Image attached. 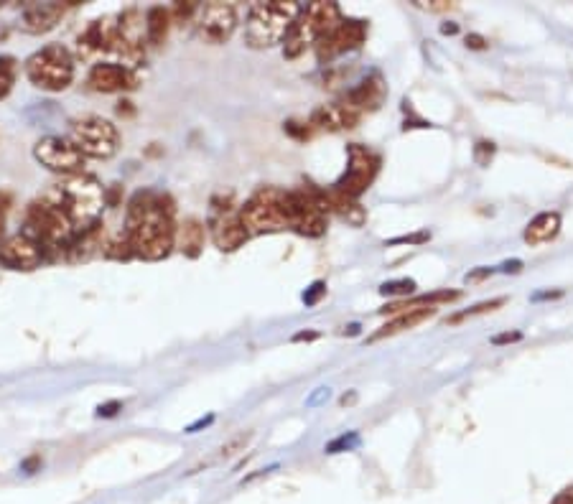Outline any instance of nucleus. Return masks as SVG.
<instances>
[{"instance_id": "nucleus-32", "label": "nucleus", "mask_w": 573, "mask_h": 504, "mask_svg": "<svg viewBox=\"0 0 573 504\" xmlns=\"http://www.w3.org/2000/svg\"><path fill=\"white\" fill-rule=\"evenodd\" d=\"M326 293V283H314V286H311V291L309 293H304V303L306 306H314V303H319V298L324 296Z\"/></svg>"}, {"instance_id": "nucleus-30", "label": "nucleus", "mask_w": 573, "mask_h": 504, "mask_svg": "<svg viewBox=\"0 0 573 504\" xmlns=\"http://www.w3.org/2000/svg\"><path fill=\"white\" fill-rule=\"evenodd\" d=\"M492 156H495V146H492V143H487V140H479L477 148H474V158H477L479 166H489Z\"/></svg>"}, {"instance_id": "nucleus-11", "label": "nucleus", "mask_w": 573, "mask_h": 504, "mask_svg": "<svg viewBox=\"0 0 573 504\" xmlns=\"http://www.w3.org/2000/svg\"><path fill=\"white\" fill-rule=\"evenodd\" d=\"M197 36L209 46H220L232 39L237 28V11L232 3H204L194 16Z\"/></svg>"}, {"instance_id": "nucleus-33", "label": "nucleus", "mask_w": 573, "mask_h": 504, "mask_svg": "<svg viewBox=\"0 0 573 504\" xmlns=\"http://www.w3.org/2000/svg\"><path fill=\"white\" fill-rule=\"evenodd\" d=\"M520 339H523L520 331H507V334L492 336V344H512V342H520Z\"/></svg>"}, {"instance_id": "nucleus-36", "label": "nucleus", "mask_w": 573, "mask_h": 504, "mask_svg": "<svg viewBox=\"0 0 573 504\" xmlns=\"http://www.w3.org/2000/svg\"><path fill=\"white\" fill-rule=\"evenodd\" d=\"M314 339H319V331H301L293 336V342H314Z\"/></svg>"}, {"instance_id": "nucleus-34", "label": "nucleus", "mask_w": 573, "mask_h": 504, "mask_svg": "<svg viewBox=\"0 0 573 504\" xmlns=\"http://www.w3.org/2000/svg\"><path fill=\"white\" fill-rule=\"evenodd\" d=\"M467 46H469V49L482 51V49H487V39H484V36H479V34H469L467 36Z\"/></svg>"}, {"instance_id": "nucleus-8", "label": "nucleus", "mask_w": 573, "mask_h": 504, "mask_svg": "<svg viewBox=\"0 0 573 504\" xmlns=\"http://www.w3.org/2000/svg\"><path fill=\"white\" fill-rule=\"evenodd\" d=\"M77 151L85 158H97V161H107L113 158L120 148V133L110 120L97 118H82L72 125V138Z\"/></svg>"}, {"instance_id": "nucleus-17", "label": "nucleus", "mask_w": 573, "mask_h": 504, "mask_svg": "<svg viewBox=\"0 0 573 504\" xmlns=\"http://www.w3.org/2000/svg\"><path fill=\"white\" fill-rule=\"evenodd\" d=\"M115 31H118V23H115L113 18H100V21L90 23V26L77 36L79 56L113 54Z\"/></svg>"}, {"instance_id": "nucleus-35", "label": "nucleus", "mask_w": 573, "mask_h": 504, "mask_svg": "<svg viewBox=\"0 0 573 504\" xmlns=\"http://www.w3.org/2000/svg\"><path fill=\"white\" fill-rule=\"evenodd\" d=\"M428 232H421V235H413V237H398V240H393L390 245H400V242H426L428 240Z\"/></svg>"}, {"instance_id": "nucleus-24", "label": "nucleus", "mask_w": 573, "mask_h": 504, "mask_svg": "<svg viewBox=\"0 0 573 504\" xmlns=\"http://www.w3.org/2000/svg\"><path fill=\"white\" fill-rule=\"evenodd\" d=\"M169 28H171V13L169 8H148L146 13V41L151 46H161L163 41H166V36H169Z\"/></svg>"}, {"instance_id": "nucleus-40", "label": "nucleus", "mask_w": 573, "mask_h": 504, "mask_svg": "<svg viewBox=\"0 0 573 504\" xmlns=\"http://www.w3.org/2000/svg\"><path fill=\"white\" fill-rule=\"evenodd\" d=\"M456 31H459L456 23H444V26H441V34H456Z\"/></svg>"}, {"instance_id": "nucleus-1", "label": "nucleus", "mask_w": 573, "mask_h": 504, "mask_svg": "<svg viewBox=\"0 0 573 504\" xmlns=\"http://www.w3.org/2000/svg\"><path fill=\"white\" fill-rule=\"evenodd\" d=\"M125 240L135 258L163 260L176 245L174 209L166 207L163 196L141 191L133 196L125 222Z\"/></svg>"}, {"instance_id": "nucleus-39", "label": "nucleus", "mask_w": 573, "mask_h": 504, "mask_svg": "<svg viewBox=\"0 0 573 504\" xmlns=\"http://www.w3.org/2000/svg\"><path fill=\"white\" fill-rule=\"evenodd\" d=\"M487 275H492V270H489V268H484V270H479V273H472V275H467V283H472V280H482V278H487Z\"/></svg>"}, {"instance_id": "nucleus-29", "label": "nucleus", "mask_w": 573, "mask_h": 504, "mask_svg": "<svg viewBox=\"0 0 573 504\" xmlns=\"http://www.w3.org/2000/svg\"><path fill=\"white\" fill-rule=\"evenodd\" d=\"M360 443V436L357 433H349V436H339L337 441H332L329 446H326V454H339V451H347V448H352V446H357Z\"/></svg>"}, {"instance_id": "nucleus-37", "label": "nucleus", "mask_w": 573, "mask_h": 504, "mask_svg": "<svg viewBox=\"0 0 573 504\" xmlns=\"http://www.w3.org/2000/svg\"><path fill=\"white\" fill-rule=\"evenodd\" d=\"M553 504H573V489H566L563 494H558L556 497V502Z\"/></svg>"}, {"instance_id": "nucleus-26", "label": "nucleus", "mask_w": 573, "mask_h": 504, "mask_svg": "<svg viewBox=\"0 0 573 504\" xmlns=\"http://www.w3.org/2000/svg\"><path fill=\"white\" fill-rule=\"evenodd\" d=\"M505 306V298H492V301H484V303H477L474 308H469V311H461V314L451 316V319H446V324H461V321L467 319H474V316H482V314H489V311H495V308Z\"/></svg>"}, {"instance_id": "nucleus-10", "label": "nucleus", "mask_w": 573, "mask_h": 504, "mask_svg": "<svg viewBox=\"0 0 573 504\" xmlns=\"http://www.w3.org/2000/svg\"><path fill=\"white\" fill-rule=\"evenodd\" d=\"M34 158L44 168L54 171L59 176H79L85 174L87 158L77 151L69 138H59V135H46L34 146Z\"/></svg>"}, {"instance_id": "nucleus-2", "label": "nucleus", "mask_w": 573, "mask_h": 504, "mask_svg": "<svg viewBox=\"0 0 573 504\" xmlns=\"http://www.w3.org/2000/svg\"><path fill=\"white\" fill-rule=\"evenodd\" d=\"M44 196L67 214L74 232L92 230L102 209H105V189L100 186V181L87 174L69 176L62 184L46 191Z\"/></svg>"}, {"instance_id": "nucleus-14", "label": "nucleus", "mask_w": 573, "mask_h": 504, "mask_svg": "<svg viewBox=\"0 0 573 504\" xmlns=\"http://www.w3.org/2000/svg\"><path fill=\"white\" fill-rule=\"evenodd\" d=\"M44 247L36 245L31 237L13 235L6 242H0V265L11 270H36L44 263Z\"/></svg>"}, {"instance_id": "nucleus-31", "label": "nucleus", "mask_w": 573, "mask_h": 504, "mask_svg": "<svg viewBox=\"0 0 573 504\" xmlns=\"http://www.w3.org/2000/svg\"><path fill=\"white\" fill-rule=\"evenodd\" d=\"M418 6L431 13H446L454 8V3H449V0H418Z\"/></svg>"}, {"instance_id": "nucleus-22", "label": "nucleus", "mask_w": 573, "mask_h": 504, "mask_svg": "<svg viewBox=\"0 0 573 504\" xmlns=\"http://www.w3.org/2000/svg\"><path fill=\"white\" fill-rule=\"evenodd\" d=\"M433 311H436V308H421V311H408V314L395 316V319L388 321V324L382 326L380 331H375V334H372L367 342L375 344V342H382V339H388V336H395V334H403V331L416 329V326H421L423 321L431 319Z\"/></svg>"}, {"instance_id": "nucleus-41", "label": "nucleus", "mask_w": 573, "mask_h": 504, "mask_svg": "<svg viewBox=\"0 0 573 504\" xmlns=\"http://www.w3.org/2000/svg\"><path fill=\"white\" fill-rule=\"evenodd\" d=\"M354 400H357V395H354V392H352V395H349V398H347V395H344V398H342V405H352Z\"/></svg>"}, {"instance_id": "nucleus-18", "label": "nucleus", "mask_w": 573, "mask_h": 504, "mask_svg": "<svg viewBox=\"0 0 573 504\" xmlns=\"http://www.w3.org/2000/svg\"><path fill=\"white\" fill-rule=\"evenodd\" d=\"M67 13V3H31L21 13V28L26 34H46L57 28Z\"/></svg>"}, {"instance_id": "nucleus-9", "label": "nucleus", "mask_w": 573, "mask_h": 504, "mask_svg": "<svg viewBox=\"0 0 573 504\" xmlns=\"http://www.w3.org/2000/svg\"><path fill=\"white\" fill-rule=\"evenodd\" d=\"M283 214L288 230L304 237H321L326 232V212L314 189L283 191Z\"/></svg>"}, {"instance_id": "nucleus-15", "label": "nucleus", "mask_w": 573, "mask_h": 504, "mask_svg": "<svg viewBox=\"0 0 573 504\" xmlns=\"http://www.w3.org/2000/svg\"><path fill=\"white\" fill-rule=\"evenodd\" d=\"M87 84H90V90L102 92V95H113V92L133 90L135 84H138V77L125 64L100 62L92 64L90 74H87Z\"/></svg>"}, {"instance_id": "nucleus-7", "label": "nucleus", "mask_w": 573, "mask_h": 504, "mask_svg": "<svg viewBox=\"0 0 573 504\" xmlns=\"http://www.w3.org/2000/svg\"><path fill=\"white\" fill-rule=\"evenodd\" d=\"M240 222L250 237L288 230L286 214H283V191L260 189L240 209Z\"/></svg>"}, {"instance_id": "nucleus-38", "label": "nucleus", "mask_w": 573, "mask_h": 504, "mask_svg": "<svg viewBox=\"0 0 573 504\" xmlns=\"http://www.w3.org/2000/svg\"><path fill=\"white\" fill-rule=\"evenodd\" d=\"M520 268H523V263H520V260H512V263H505L502 265V270H505V273H520Z\"/></svg>"}, {"instance_id": "nucleus-4", "label": "nucleus", "mask_w": 573, "mask_h": 504, "mask_svg": "<svg viewBox=\"0 0 573 504\" xmlns=\"http://www.w3.org/2000/svg\"><path fill=\"white\" fill-rule=\"evenodd\" d=\"M23 235L31 237L36 245H41L44 250H62V247L72 245V237L77 235L72 227V222L67 219V214L57 207L54 202H49L46 196L36 199L26 209V217H23Z\"/></svg>"}, {"instance_id": "nucleus-3", "label": "nucleus", "mask_w": 573, "mask_h": 504, "mask_svg": "<svg viewBox=\"0 0 573 504\" xmlns=\"http://www.w3.org/2000/svg\"><path fill=\"white\" fill-rule=\"evenodd\" d=\"M298 13H301V6L291 0L255 3L250 8L248 23H245V39H248L250 49H270V46L281 44Z\"/></svg>"}, {"instance_id": "nucleus-12", "label": "nucleus", "mask_w": 573, "mask_h": 504, "mask_svg": "<svg viewBox=\"0 0 573 504\" xmlns=\"http://www.w3.org/2000/svg\"><path fill=\"white\" fill-rule=\"evenodd\" d=\"M377 166H380V161L375 158V153H370L365 146H360V143H354V146L349 148L347 174L334 184V189H337L339 194L349 196V199H357V196L365 194L372 181H375Z\"/></svg>"}, {"instance_id": "nucleus-20", "label": "nucleus", "mask_w": 573, "mask_h": 504, "mask_svg": "<svg viewBox=\"0 0 573 504\" xmlns=\"http://www.w3.org/2000/svg\"><path fill=\"white\" fill-rule=\"evenodd\" d=\"M311 123L321 130L339 133V130H349L360 123V112L349 107L347 102H332V105H321L319 110L311 115Z\"/></svg>"}, {"instance_id": "nucleus-25", "label": "nucleus", "mask_w": 573, "mask_h": 504, "mask_svg": "<svg viewBox=\"0 0 573 504\" xmlns=\"http://www.w3.org/2000/svg\"><path fill=\"white\" fill-rule=\"evenodd\" d=\"M16 59L13 56H0V100H6L13 92V84H16Z\"/></svg>"}, {"instance_id": "nucleus-28", "label": "nucleus", "mask_w": 573, "mask_h": 504, "mask_svg": "<svg viewBox=\"0 0 573 504\" xmlns=\"http://www.w3.org/2000/svg\"><path fill=\"white\" fill-rule=\"evenodd\" d=\"M197 11H199L197 3H176V6L169 11L171 23H179V26H184V21H194Z\"/></svg>"}, {"instance_id": "nucleus-27", "label": "nucleus", "mask_w": 573, "mask_h": 504, "mask_svg": "<svg viewBox=\"0 0 573 504\" xmlns=\"http://www.w3.org/2000/svg\"><path fill=\"white\" fill-rule=\"evenodd\" d=\"M413 288H416V280H390L385 286H380L382 296H411Z\"/></svg>"}, {"instance_id": "nucleus-23", "label": "nucleus", "mask_w": 573, "mask_h": 504, "mask_svg": "<svg viewBox=\"0 0 573 504\" xmlns=\"http://www.w3.org/2000/svg\"><path fill=\"white\" fill-rule=\"evenodd\" d=\"M176 237H179V247L186 258H197L204 247V224L199 219H184L181 227H176Z\"/></svg>"}, {"instance_id": "nucleus-21", "label": "nucleus", "mask_w": 573, "mask_h": 504, "mask_svg": "<svg viewBox=\"0 0 573 504\" xmlns=\"http://www.w3.org/2000/svg\"><path fill=\"white\" fill-rule=\"evenodd\" d=\"M558 232H561V214L543 212L530 219V224L525 227V242H528L530 247L545 245V242L556 240Z\"/></svg>"}, {"instance_id": "nucleus-6", "label": "nucleus", "mask_w": 573, "mask_h": 504, "mask_svg": "<svg viewBox=\"0 0 573 504\" xmlns=\"http://www.w3.org/2000/svg\"><path fill=\"white\" fill-rule=\"evenodd\" d=\"M339 8L334 3H311L306 11L298 13L291 31L286 34L283 54L286 59H298L309 46H314L321 36H326L334 26H339Z\"/></svg>"}, {"instance_id": "nucleus-16", "label": "nucleus", "mask_w": 573, "mask_h": 504, "mask_svg": "<svg viewBox=\"0 0 573 504\" xmlns=\"http://www.w3.org/2000/svg\"><path fill=\"white\" fill-rule=\"evenodd\" d=\"M209 232H212V242L220 247L222 252H235L240 250L245 242H248V232L240 222V212L225 207L222 212H217L209 222Z\"/></svg>"}, {"instance_id": "nucleus-19", "label": "nucleus", "mask_w": 573, "mask_h": 504, "mask_svg": "<svg viewBox=\"0 0 573 504\" xmlns=\"http://www.w3.org/2000/svg\"><path fill=\"white\" fill-rule=\"evenodd\" d=\"M385 97H388V84H385V79H382V74H370L367 79H362L357 87H354L352 92L347 95V105L354 107V110L360 112H372L377 110V107L385 102Z\"/></svg>"}, {"instance_id": "nucleus-13", "label": "nucleus", "mask_w": 573, "mask_h": 504, "mask_svg": "<svg viewBox=\"0 0 573 504\" xmlns=\"http://www.w3.org/2000/svg\"><path fill=\"white\" fill-rule=\"evenodd\" d=\"M367 39V26L362 21H339L326 36L316 41V56L319 62H332L334 56L360 49Z\"/></svg>"}, {"instance_id": "nucleus-42", "label": "nucleus", "mask_w": 573, "mask_h": 504, "mask_svg": "<svg viewBox=\"0 0 573 504\" xmlns=\"http://www.w3.org/2000/svg\"><path fill=\"white\" fill-rule=\"evenodd\" d=\"M0 6H3V3H0Z\"/></svg>"}, {"instance_id": "nucleus-5", "label": "nucleus", "mask_w": 573, "mask_h": 504, "mask_svg": "<svg viewBox=\"0 0 573 504\" xmlns=\"http://www.w3.org/2000/svg\"><path fill=\"white\" fill-rule=\"evenodd\" d=\"M26 77L44 92H64L74 82V56L67 46L49 44L26 59Z\"/></svg>"}]
</instances>
